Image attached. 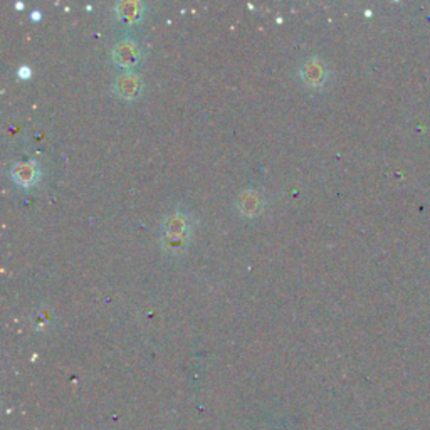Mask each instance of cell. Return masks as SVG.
Instances as JSON below:
<instances>
[{
  "label": "cell",
  "instance_id": "cell-6",
  "mask_svg": "<svg viewBox=\"0 0 430 430\" xmlns=\"http://www.w3.org/2000/svg\"><path fill=\"white\" fill-rule=\"evenodd\" d=\"M262 206H264V199L254 188L244 190L237 199V208L245 217H256L262 210Z\"/></svg>",
  "mask_w": 430,
  "mask_h": 430
},
{
  "label": "cell",
  "instance_id": "cell-7",
  "mask_svg": "<svg viewBox=\"0 0 430 430\" xmlns=\"http://www.w3.org/2000/svg\"><path fill=\"white\" fill-rule=\"evenodd\" d=\"M116 12L121 19L135 22L143 15V3L138 0H126V2L116 3Z\"/></svg>",
  "mask_w": 430,
  "mask_h": 430
},
{
  "label": "cell",
  "instance_id": "cell-3",
  "mask_svg": "<svg viewBox=\"0 0 430 430\" xmlns=\"http://www.w3.org/2000/svg\"><path fill=\"white\" fill-rule=\"evenodd\" d=\"M141 57L140 46L135 39H121L114 44L113 59L121 68H133Z\"/></svg>",
  "mask_w": 430,
  "mask_h": 430
},
{
  "label": "cell",
  "instance_id": "cell-1",
  "mask_svg": "<svg viewBox=\"0 0 430 430\" xmlns=\"http://www.w3.org/2000/svg\"><path fill=\"white\" fill-rule=\"evenodd\" d=\"M163 239L162 243L170 252L182 251L187 245L188 234L192 231L190 215L182 210H175L174 214L167 215L162 224Z\"/></svg>",
  "mask_w": 430,
  "mask_h": 430
},
{
  "label": "cell",
  "instance_id": "cell-5",
  "mask_svg": "<svg viewBox=\"0 0 430 430\" xmlns=\"http://www.w3.org/2000/svg\"><path fill=\"white\" fill-rule=\"evenodd\" d=\"M141 77L135 75V72H123V75L118 76L116 81H114V91H116V94H120L121 98H126V100L137 98L138 94L141 93Z\"/></svg>",
  "mask_w": 430,
  "mask_h": 430
},
{
  "label": "cell",
  "instance_id": "cell-2",
  "mask_svg": "<svg viewBox=\"0 0 430 430\" xmlns=\"http://www.w3.org/2000/svg\"><path fill=\"white\" fill-rule=\"evenodd\" d=\"M328 72H330V69H328L326 63L323 59H319L318 56L308 57L300 68L301 79L308 86L325 84L328 79Z\"/></svg>",
  "mask_w": 430,
  "mask_h": 430
},
{
  "label": "cell",
  "instance_id": "cell-4",
  "mask_svg": "<svg viewBox=\"0 0 430 430\" xmlns=\"http://www.w3.org/2000/svg\"><path fill=\"white\" fill-rule=\"evenodd\" d=\"M10 177L22 187H31L40 178V169L36 162H17L12 165Z\"/></svg>",
  "mask_w": 430,
  "mask_h": 430
}]
</instances>
